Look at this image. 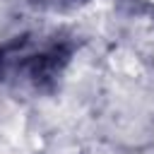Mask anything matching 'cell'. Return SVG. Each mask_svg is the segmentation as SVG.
<instances>
[{
	"label": "cell",
	"mask_w": 154,
	"mask_h": 154,
	"mask_svg": "<svg viewBox=\"0 0 154 154\" xmlns=\"http://www.w3.org/2000/svg\"><path fill=\"white\" fill-rule=\"evenodd\" d=\"M70 53V41L58 34L17 36L0 46V82L38 91L63 75Z\"/></svg>",
	"instance_id": "1"
},
{
	"label": "cell",
	"mask_w": 154,
	"mask_h": 154,
	"mask_svg": "<svg viewBox=\"0 0 154 154\" xmlns=\"http://www.w3.org/2000/svg\"><path fill=\"white\" fill-rule=\"evenodd\" d=\"M43 7H75V5H82L87 0H34Z\"/></svg>",
	"instance_id": "2"
}]
</instances>
